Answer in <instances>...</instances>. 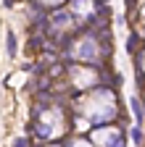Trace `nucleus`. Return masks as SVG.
I'll return each instance as SVG.
<instances>
[{
  "label": "nucleus",
  "instance_id": "obj_2",
  "mask_svg": "<svg viewBox=\"0 0 145 147\" xmlns=\"http://www.w3.org/2000/svg\"><path fill=\"white\" fill-rule=\"evenodd\" d=\"M5 42H8V45H5V50H8V55H13V53H16V37H13V32H11L8 37H5Z\"/></svg>",
  "mask_w": 145,
  "mask_h": 147
},
{
  "label": "nucleus",
  "instance_id": "obj_3",
  "mask_svg": "<svg viewBox=\"0 0 145 147\" xmlns=\"http://www.w3.org/2000/svg\"><path fill=\"white\" fill-rule=\"evenodd\" d=\"M132 139H135L137 144L142 142V126H135V129H132Z\"/></svg>",
  "mask_w": 145,
  "mask_h": 147
},
{
  "label": "nucleus",
  "instance_id": "obj_1",
  "mask_svg": "<svg viewBox=\"0 0 145 147\" xmlns=\"http://www.w3.org/2000/svg\"><path fill=\"white\" fill-rule=\"evenodd\" d=\"M132 113H135V118H137V126H142V123H145V116H142V105L137 102V97H132Z\"/></svg>",
  "mask_w": 145,
  "mask_h": 147
}]
</instances>
